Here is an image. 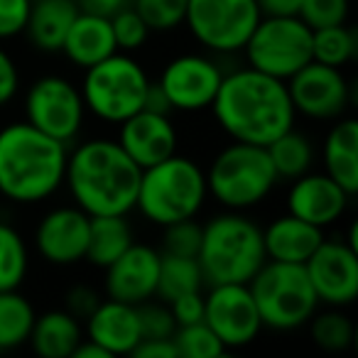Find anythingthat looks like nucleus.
Listing matches in <instances>:
<instances>
[{"label": "nucleus", "mask_w": 358, "mask_h": 358, "mask_svg": "<svg viewBox=\"0 0 358 358\" xmlns=\"http://www.w3.org/2000/svg\"><path fill=\"white\" fill-rule=\"evenodd\" d=\"M309 331L319 348L331 353L346 351L353 343V324L346 314L341 312V307H329L327 312H314L309 319Z\"/></svg>", "instance_id": "2f4dec72"}, {"label": "nucleus", "mask_w": 358, "mask_h": 358, "mask_svg": "<svg viewBox=\"0 0 358 358\" xmlns=\"http://www.w3.org/2000/svg\"><path fill=\"white\" fill-rule=\"evenodd\" d=\"M35 307L17 289L0 292V351H13L27 343L35 324Z\"/></svg>", "instance_id": "bb28decb"}, {"label": "nucleus", "mask_w": 358, "mask_h": 358, "mask_svg": "<svg viewBox=\"0 0 358 358\" xmlns=\"http://www.w3.org/2000/svg\"><path fill=\"white\" fill-rule=\"evenodd\" d=\"M99 302V294L91 287H86V285H76V287H71L66 292V312L74 314L76 319H86Z\"/></svg>", "instance_id": "79ce46f5"}, {"label": "nucleus", "mask_w": 358, "mask_h": 358, "mask_svg": "<svg viewBox=\"0 0 358 358\" xmlns=\"http://www.w3.org/2000/svg\"><path fill=\"white\" fill-rule=\"evenodd\" d=\"M167 307H169V312H172L177 327L204 322V294H201V289L199 292L179 294L172 302H167Z\"/></svg>", "instance_id": "ea45409f"}, {"label": "nucleus", "mask_w": 358, "mask_h": 358, "mask_svg": "<svg viewBox=\"0 0 358 358\" xmlns=\"http://www.w3.org/2000/svg\"><path fill=\"white\" fill-rule=\"evenodd\" d=\"M71 358H113L106 348H101L99 343H94L91 338H84V341L76 346V351L71 353Z\"/></svg>", "instance_id": "49530a36"}, {"label": "nucleus", "mask_w": 358, "mask_h": 358, "mask_svg": "<svg viewBox=\"0 0 358 358\" xmlns=\"http://www.w3.org/2000/svg\"><path fill=\"white\" fill-rule=\"evenodd\" d=\"M138 317L140 329H143V338H172L174 329H177L167 302L152 304L148 299V302L138 304Z\"/></svg>", "instance_id": "4c0bfd02"}, {"label": "nucleus", "mask_w": 358, "mask_h": 358, "mask_svg": "<svg viewBox=\"0 0 358 358\" xmlns=\"http://www.w3.org/2000/svg\"><path fill=\"white\" fill-rule=\"evenodd\" d=\"M187 3L189 0H133L130 6L145 20L150 32H169L185 25Z\"/></svg>", "instance_id": "72a5a7b5"}, {"label": "nucleus", "mask_w": 358, "mask_h": 358, "mask_svg": "<svg viewBox=\"0 0 358 358\" xmlns=\"http://www.w3.org/2000/svg\"><path fill=\"white\" fill-rule=\"evenodd\" d=\"M250 294L263 319V327L275 331H292L312 319L319 309V299L314 292L304 265L265 260V265L250 278Z\"/></svg>", "instance_id": "6e6552de"}, {"label": "nucleus", "mask_w": 358, "mask_h": 358, "mask_svg": "<svg viewBox=\"0 0 358 358\" xmlns=\"http://www.w3.org/2000/svg\"><path fill=\"white\" fill-rule=\"evenodd\" d=\"M118 145L140 169L152 167L177 152V128L169 113L143 108L120 123Z\"/></svg>", "instance_id": "a211bd4d"}, {"label": "nucleus", "mask_w": 358, "mask_h": 358, "mask_svg": "<svg viewBox=\"0 0 358 358\" xmlns=\"http://www.w3.org/2000/svg\"><path fill=\"white\" fill-rule=\"evenodd\" d=\"M319 304L348 307L358 297V250L343 238L319 243L304 263Z\"/></svg>", "instance_id": "4468645a"}, {"label": "nucleus", "mask_w": 358, "mask_h": 358, "mask_svg": "<svg viewBox=\"0 0 358 358\" xmlns=\"http://www.w3.org/2000/svg\"><path fill=\"white\" fill-rule=\"evenodd\" d=\"M159 250L135 243L106 268V294L128 304H143L157 294Z\"/></svg>", "instance_id": "f3484780"}, {"label": "nucleus", "mask_w": 358, "mask_h": 358, "mask_svg": "<svg viewBox=\"0 0 358 358\" xmlns=\"http://www.w3.org/2000/svg\"><path fill=\"white\" fill-rule=\"evenodd\" d=\"M270 162H273L275 172L280 179H297L299 174L309 172L314 162V148L309 143V138L304 133H297L294 128H289L287 133H282L280 138H275L268 145Z\"/></svg>", "instance_id": "c85d7f7f"}, {"label": "nucleus", "mask_w": 358, "mask_h": 358, "mask_svg": "<svg viewBox=\"0 0 358 358\" xmlns=\"http://www.w3.org/2000/svg\"><path fill=\"white\" fill-rule=\"evenodd\" d=\"M84 341L81 319L69 314L66 309H50L37 314L27 343L42 358H71L76 346Z\"/></svg>", "instance_id": "b1692460"}, {"label": "nucleus", "mask_w": 358, "mask_h": 358, "mask_svg": "<svg viewBox=\"0 0 358 358\" xmlns=\"http://www.w3.org/2000/svg\"><path fill=\"white\" fill-rule=\"evenodd\" d=\"M30 270V250L15 226L0 221V292L17 289Z\"/></svg>", "instance_id": "7c9ffc66"}, {"label": "nucleus", "mask_w": 358, "mask_h": 358, "mask_svg": "<svg viewBox=\"0 0 358 358\" xmlns=\"http://www.w3.org/2000/svg\"><path fill=\"white\" fill-rule=\"evenodd\" d=\"M20 91V69H17L15 59L10 52L0 47V108L8 106Z\"/></svg>", "instance_id": "a19ab883"}, {"label": "nucleus", "mask_w": 358, "mask_h": 358, "mask_svg": "<svg viewBox=\"0 0 358 358\" xmlns=\"http://www.w3.org/2000/svg\"><path fill=\"white\" fill-rule=\"evenodd\" d=\"M30 8L32 0H0V42L25 32Z\"/></svg>", "instance_id": "58836bf2"}, {"label": "nucleus", "mask_w": 358, "mask_h": 358, "mask_svg": "<svg viewBox=\"0 0 358 358\" xmlns=\"http://www.w3.org/2000/svg\"><path fill=\"white\" fill-rule=\"evenodd\" d=\"M260 17L255 0H189L185 25L201 47L231 55L243 50Z\"/></svg>", "instance_id": "9d476101"}, {"label": "nucleus", "mask_w": 358, "mask_h": 358, "mask_svg": "<svg viewBox=\"0 0 358 358\" xmlns=\"http://www.w3.org/2000/svg\"><path fill=\"white\" fill-rule=\"evenodd\" d=\"M66 145L27 120L0 128V196L15 204H40L62 189Z\"/></svg>", "instance_id": "7ed1b4c3"}, {"label": "nucleus", "mask_w": 358, "mask_h": 358, "mask_svg": "<svg viewBox=\"0 0 358 358\" xmlns=\"http://www.w3.org/2000/svg\"><path fill=\"white\" fill-rule=\"evenodd\" d=\"M76 3H79V10H84V13H94V15L113 17L118 10L128 8L133 0H76Z\"/></svg>", "instance_id": "c03bdc74"}, {"label": "nucleus", "mask_w": 358, "mask_h": 358, "mask_svg": "<svg viewBox=\"0 0 358 358\" xmlns=\"http://www.w3.org/2000/svg\"><path fill=\"white\" fill-rule=\"evenodd\" d=\"M91 216L76 204L55 206L35 229V248L50 265L69 268L86 258Z\"/></svg>", "instance_id": "dca6fc26"}, {"label": "nucleus", "mask_w": 358, "mask_h": 358, "mask_svg": "<svg viewBox=\"0 0 358 358\" xmlns=\"http://www.w3.org/2000/svg\"><path fill=\"white\" fill-rule=\"evenodd\" d=\"M263 15H297L302 0H255Z\"/></svg>", "instance_id": "a18cd8bd"}, {"label": "nucleus", "mask_w": 358, "mask_h": 358, "mask_svg": "<svg viewBox=\"0 0 358 358\" xmlns=\"http://www.w3.org/2000/svg\"><path fill=\"white\" fill-rule=\"evenodd\" d=\"M211 110L231 140L260 148L294 128L297 118L287 84L253 66L224 74Z\"/></svg>", "instance_id": "f257e3e1"}, {"label": "nucleus", "mask_w": 358, "mask_h": 358, "mask_svg": "<svg viewBox=\"0 0 358 358\" xmlns=\"http://www.w3.org/2000/svg\"><path fill=\"white\" fill-rule=\"evenodd\" d=\"M130 245H133V229L125 216H91L84 260L106 270Z\"/></svg>", "instance_id": "a878e982"}, {"label": "nucleus", "mask_w": 358, "mask_h": 358, "mask_svg": "<svg viewBox=\"0 0 358 358\" xmlns=\"http://www.w3.org/2000/svg\"><path fill=\"white\" fill-rule=\"evenodd\" d=\"M86 106L81 91L66 76L45 74L25 94V120L50 138L69 145L84 128Z\"/></svg>", "instance_id": "9b49d317"}, {"label": "nucleus", "mask_w": 358, "mask_h": 358, "mask_svg": "<svg viewBox=\"0 0 358 358\" xmlns=\"http://www.w3.org/2000/svg\"><path fill=\"white\" fill-rule=\"evenodd\" d=\"M204 294V322L219 336L224 348H243L258 338L263 319L255 307L248 282L209 285Z\"/></svg>", "instance_id": "f8f14e48"}, {"label": "nucleus", "mask_w": 358, "mask_h": 358, "mask_svg": "<svg viewBox=\"0 0 358 358\" xmlns=\"http://www.w3.org/2000/svg\"><path fill=\"white\" fill-rule=\"evenodd\" d=\"M206 285L250 282L265 265L263 229L243 211L211 216L201 226V245L196 255Z\"/></svg>", "instance_id": "20e7f679"}, {"label": "nucleus", "mask_w": 358, "mask_h": 358, "mask_svg": "<svg viewBox=\"0 0 358 358\" xmlns=\"http://www.w3.org/2000/svg\"><path fill=\"white\" fill-rule=\"evenodd\" d=\"M76 15H79L76 0H32L25 27L32 47L47 55L62 52L64 37Z\"/></svg>", "instance_id": "393cba45"}, {"label": "nucleus", "mask_w": 358, "mask_h": 358, "mask_svg": "<svg viewBox=\"0 0 358 358\" xmlns=\"http://www.w3.org/2000/svg\"><path fill=\"white\" fill-rule=\"evenodd\" d=\"M110 27H113V37H115V47L118 52H135L148 42L150 37V27L145 25L143 17L135 13L133 6L118 10L110 17Z\"/></svg>", "instance_id": "f704fd0d"}, {"label": "nucleus", "mask_w": 358, "mask_h": 358, "mask_svg": "<svg viewBox=\"0 0 358 358\" xmlns=\"http://www.w3.org/2000/svg\"><path fill=\"white\" fill-rule=\"evenodd\" d=\"M241 52L248 66L287 81L312 62V27L299 15H263Z\"/></svg>", "instance_id": "1a4fd4ad"}, {"label": "nucleus", "mask_w": 358, "mask_h": 358, "mask_svg": "<svg viewBox=\"0 0 358 358\" xmlns=\"http://www.w3.org/2000/svg\"><path fill=\"white\" fill-rule=\"evenodd\" d=\"M140 172L118 140L94 138L66 155L64 185L89 216H128L138 199Z\"/></svg>", "instance_id": "f03ea898"}, {"label": "nucleus", "mask_w": 358, "mask_h": 358, "mask_svg": "<svg viewBox=\"0 0 358 358\" xmlns=\"http://www.w3.org/2000/svg\"><path fill=\"white\" fill-rule=\"evenodd\" d=\"M221 81H224V71L214 59L189 52L167 62L157 86L167 99L169 110L196 113V110L211 108Z\"/></svg>", "instance_id": "ddd939ff"}, {"label": "nucleus", "mask_w": 358, "mask_h": 358, "mask_svg": "<svg viewBox=\"0 0 358 358\" xmlns=\"http://www.w3.org/2000/svg\"><path fill=\"white\" fill-rule=\"evenodd\" d=\"M86 322V338L99 343L110 356H130L140 341H143V329H140L138 307L118 299H101L96 309L84 319Z\"/></svg>", "instance_id": "aec40b11"}, {"label": "nucleus", "mask_w": 358, "mask_h": 358, "mask_svg": "<svg viewBox=\"0 0 358 358\" xmlns=\"http://www.w3.org/2000/svg\"><path fill=\"white\" fill-rule=\"evenodd\" d=\"M206 199L209 189L201 164L174 152L140 172L135 209L143 214L145 221L164 229L174 221L196 219Z\"/></svg>", "instance_id": "39448f33"}, {"label": "nucleus", "mask_w": 358, "mask_h": 358, "mask_svg": "<svg viewBox=\"0 0 358 358\" xmlns=\"http://www.w3.org/2000/svg\"><path fill=\"white\" fill-rule=\"evenodd\" d=\"M199 245H201V224H196L194 219L174 221V224L164 226L162 253L196 258L199 255Z\"/></svg>", "instance_id": "c9c22d12"}, {"label": "nucleus", "mask_w": 358, "mask_h": 358, "mask_svg": "<svg viewBox=\"0 0 358 358\" xmlns=\"http://www.w3.org/2000/svg\"><path fill=\"white\" fill-rule=\"evenodd\" d=\"M358 55V40L351 27L343 25H329L312 30V59L319 64L336 66L343 69L351 64Z\"/></svg>", "instance_id": "c756f323"}, {"label": "nucleus", "mask_w": 358, "mask_h": 358, "mask_svg": "<svg viewBox=\"0 0 358 358\" xmlns=\"http://www.w3.org/2000/svg\"><path fill=\"white\" fill-rule=\"evenodd\" d=\"M287 91L297 113L312 120L341 118L351 106V84L336 66L309 62L294 76H289Z\"/></svg>", "instance_id": "2eb2a0df"}, {"label": "nucleus", "mask_w": 358, "mask_h": 358, "mask_svg": "<svg viewBox=\"0 0 358 358\" xmlns=\"http://www.w3.org/2000/svg\"><path fill=\"white\" fill-rule=\"evenodd\" d=\"M62 52L79 69H89V66L99 64L101 59L110 57L113 52H118L110 17L79 10V15L74 17L64 37Z\"/></svg>", "instance_id": "4be33fe9"}, {"label": "nucleus", "mask_w": 358, "mask_h": 358, "mask_svg": "<svg viewBox=\"0 0 358 358\" xmlns=\"http://www.w3.org/2000/svg\"><path fill=\"white\" fill-rule=\"evenodd\" d=\"M204 273L196 258L187 255H159V278H157V294L162 302H172L174 297L187 292H199L204 287Z\"/></svg>", "instance_id": "cd10ccee"}, {"label": "nucleus", "mask_w": 358, "mask_h": 358, "mask_svg": "<svg viewBox=\"0 0 358 358\" xmlns=\"http://www.w3.org/2000/svg\"><path fill=\"white\" fill-rule=\"evenodd\" d=\"M351 199L327 172H304L287 189V214L327 229L346 214Z\"/></svg>", "instance_id": "6ab92c4d"}, {"label": "nucleus", "mask_w": 358, "mask_h": 358, "mask_svg": "<svg viewBox=\"0 0 358 358\" xmlns=\"http://www.w3.org/2000/svg\"><path fill=\"white\" fill-rule=\"evenodd\" d=\"M204 172L209 196L229 211H248L263 204L280 182L268 150L238 140L221 148Z\"/></svg>", "instance_id": "423d86ee"}, {"label": "nucleus", "mask_w": 358, "mask_h": 358, "mask_svg": "<svg viewBox=\"0 0 358 358\" xmlns=\"http://www.w3.org/2000/svg\"><path fill=\"white\" fill-rule=\"evenodd\" d=\"M324 241V229L302 221L292 214H285L273 219L263 229L265 258L280 260V263H297L304 265L309 255L319 248Z\"/></svg>", "instance_id": "412c9836"}, {"label": "nucleus", "mask_w": 358, "mask_h": 358, "mask_svg": "<svg viewBox=\"0 0 358 358\" xmlns=\"http://www.w3.org/2000/svg\"><path fill=\"white\" fill-rule=\"evenodd\" d=\"M324 172L346 192L358 194V123L356 118H338L324 138Z\"/></svg>", "instance_id": "5701e85b"}, {"label": "nucleus", "mask_w": 358, "mask_h": 358, "mask_svg": "<svg viewBox=\"0 0 358 358\" xmlns=\"http://www.w3.org/2000/svg\"><path fill=\"white\" fill-rule=\"evenodd\" d=\"M172 341L177 348V358H216L226 353L224 343L219 341V336L211 331L206 322L177 327L172 334Z\"/></svg>", "instance_id": "473e14b6"}, {"label": "nucleus", "mask_w": 358, "mask_h": 358, "mask_svg": "<svg viewBox=\"0 0 358 358\" xmlns=\"http://www.w3.org/2000/svg\"><path fill=\"white\" fill-rule=\"evenodd\" d=\"M150 76L130 52H113L99 64L84 69L81 99L89 113L110 125H120L125 118L145 108L150 91Z\"/></svg>", "instance_id": "0eeeda50"}, {"label": "nucleus", "mask_w": 358, "mask_h": 358, "mask_svg": "<svg viewBox=\"0 0 358 358\" xmlns=\"http://www.w3.org/2000/svg\"><path fill=\"white\" fill-rule=\"evenodd\" d=\"M135 358H177L172 338H143L130 353Z\"/></svg>", "instance_id": "37998d69"}, {"label": "nucleus", "mask_w": 358, "mask_h": 358, "mask_svg": "<svg viewBox=\"0 0 358 358\" xmlns=\"http://www.w3.org/2000/svg\"><path fill=\"white\" fill-rule=\"evenodd\" d=\"M351 13V0H302L297 15L312 30L329 25H343Z\"/></svg>", "instance_id": "e433bc0d"}]
</instances>
